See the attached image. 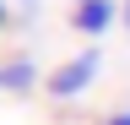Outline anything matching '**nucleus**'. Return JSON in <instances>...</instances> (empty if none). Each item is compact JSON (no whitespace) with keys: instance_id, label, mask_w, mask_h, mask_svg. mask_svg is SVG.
<instances>
[{"instance_id":"1","label":"nucleus","mask_w":130,"mask_h":125,"mask_svg":"<svg viewBox=\"0 0 130 125\" xmlns=\"http://www.w3.org/2000/svg\"><path fill=\"white\" fill-rule=\"evenodd\" d=\"M98 71H103V54H98V44H92V49L71 54L60 71H49V76H43V87H49V98H81V92L98 82Z\"/></svg>"},{"instance_id":"2","label":"nucleus","mask_w":130,"mask_h":125,"mask_svg":"<svg viewBox=\"0 0 130 125\" xmlns=\"http://www.w3.org/2000/svg\"><path fill=\"white\" fill-rule=\"evenodd\" d=\"M114 22H119V6H114V0H76V6H71V27L87 33V38L108 33Z\"/></svg>"},{"instance_id":"3","label":"nucleus","mask_w":130,"mask_h":125,"mask_svg":"<svg viewBox=\"0 0 130 125\" xmlns=\"http://www.w3.org/2000/svg\"><path fill=\"white\" fill-rule=\"evenodd\" d=\"M38 87V65L32 60H6L0 65V92H32Z\"/></svg>"},{"instance_id":"4","label":"nucleus","mask_w":130,"mask_h":125,"mask_svg":"<svg viewBox=\"0 0 130 125\" xmlns=\"http://www.w3.org/2000/svg\"><path fill=\"white\" fill-rule=\"evenodd\" d=\"M103 125H130V109H119V114H108Z\"/></svg>"},{"instance_id":"5","label":"nucleus","mask_w":130,"mask_h":125,"mask_svg":"<svg viewBox=\"0 0 130 125\" xmlns=\"http://www.w3.org/2000/svg\"><path fill=\"white\" fill-rule=\"evenodd\" d=\"M6 22H11V6H6V0H0V27H6Z\"/></svg>"},{"instance_id":"6","label":"nucleus","mask_w":130,"mask_h":125,"mask_svg":"<svg viewBox=\"0 0 130 125\" xmlns=\"http://www.w3.org/2000/svg\"><path fill=\"white\" fill-rule=\"evenodd\" d=\"M125 22H130V0H125Z\"/></svg>"}]
</instances>
